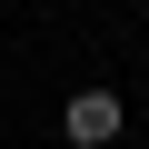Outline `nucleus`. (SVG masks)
Wrapping results in <instances>:
<instances>
[{"mask_svg": "<svg viewBox=\"0 0 149 149\" xmlns=\"http://www.w3.org/2000/svg\"><path fill=\"white\" fill-rule=\"evenodd\" d=\"M119 119H129V109H119V90H80V100L60 109V139H70V149H109V139H119Z\"/></svg>", "mask_w": 149, "mask_h": 149, "instance_id": "f257e3e1", "label": "nucleus"}]
</instances>
